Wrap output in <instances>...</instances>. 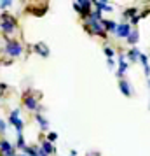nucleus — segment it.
I'll use <instances>...</instances> for the list:
<instances>
[{"mask_svg": "<svg viewBox=\"0 0 150 156\" xmlns=\"http://www.w3.org/2000/svg\"><path fill=\"white\" fill-rule=\"evenodd\" d=\"M37 156H49V154H45V153H44L42 149H40V151H38V153H37Z\"/></svg>", "mask_w": 150, "mask_h": 156, "instance_id": "23", "label": "nucleus"}, {"mask_svg": "<svg viewBox=\"0 0 150 156\" xmlns=\"http://www.w3.org/2000/svg\"><path fill=\"white\" fill-rule=\"evenodd\" d=\"M136 41H138V32L131 30V34H129V42H131V44H136Z\"/></svg>", "mask_w": 150, "mask_h": 156, "instance_id": "13", "label": "nucleus"}, {"mask_svg": "<svg viewBox=\"0 0 150 156\" xmlns=\"http://www.w3.org/2000/svg\"><path fill=\"white\" fill-rule=\"evenodd\" d=\"M91 28H93L96 34H103V30H101V27H100L98 21H91Z\"/></svg>", "mask_w": 150, "mask_h": 156, "instance_id": "12", "label": "nucleus"}, {"mask_svg": "<svg viewBox=\"0 0 150 156\" xmlns=\"http://www.w3.org/2000/svg\"><path fill=\"white\" fill-rule=\"evenodd\" d=\"M25 105L28 107V109H37L35 98H32V97H26V98H25Z\"/></svg>", "mask_w": 150, "mask_h": 156, "instance_id": "9", "label": "nucleus"}, {"mask_svg": "<svg viewBox=\"0 0 150 156\" xmlns=\"http://www.w3.org/2000/svg\"><path fill=\"white\" fill-rule=\"evenodd\" d=\"M0 132H5V123L4 121H0Z\"/></svg>", "mask_w": 150, "mask_h": 156, "instance_id": "22", "label": "nucleus"}, {"mask_svg": "<svg viewBox=\"0 0 150 156\" xmlns=\"http://www.w3.org/2000/svg\"><path fill=\"white\" fill-rule=\"evenodd\" d=\"M0 149H2V153H4V154L12 153V146H11L7 140H2V142H0Z\"/></svg>", "mask_w": 150, "mask_h": 156, "instance_id": "5", "label": "nucleus"}, {"mask_svg": "<svg viewBox=\"0 0 150 156\" xmlns=\"http://www.w3.org/2000/svg\"><path fill=\"white\" fill-rule=\"evenodd\" d=\"M56 137H58L56 133H49V135H47V142H52L54 139H56Z\"/></svg>", "mask_w": 150, "mask_h": 156, "instance_id": "20", "label": "nucleus"}, {"mask_svg": "<svg viewBox=\"0 0 150 156\" xmlns=\"http://www.w3.org/2000/svg\"><path fill=\"white\" fill-rule=\"evenodd\" d=\"M21 44L16 42V41H7V44H5V53L7 55H11V56H19L21 55Z\"/></svg>", "mask_w": 150, "mask_h": 156, "instance_id": "1", "label": "nucleus"}, {"mask_svg": "<svg viewBox=\"0 0 150 156\" xmlns=\"http://www.w3.org/2000/svg\"><path fill=\"white\" fill-rule=\"evenodd\" d=\"M103 25H105V28H107L108 32H115V28H117V25H115L114 21H105Z\"/></svg>", "mask_w": 150, "mask_h": 156, "instance_id": "11", "label": "nucleus"}, {"mask_svg": "<svg viewBox=\"0 0 150 156\" xmlns=\"http://www.w3.org/2000/svg\"><path fill=\"white\" fill-rule=\"evenodd\" d=\"M126 69H128V63L124 62V56H121L119 58V76H122L126 72Z\"/></svg>", "mask_w": 150, "mask_h": 156, "instance_id": "8", "label": "nucleus"}, {"mask_svg": "<svg viewBox=\"0 0 150 156\" xmlns=\"http://www.w3.org/2000/svg\"><path fill=\"white\" fill-rule=\"evenodd\" d=\"M119 88H121V91L124 93L126 97H131V88H129V83H126V81H121Z\"/></svg>", "mask_w": 150, "mask_h": 156, "instance_id": "6", "label": "nucleus"}, {"mask_svg": "<svg viewBox=\"0 0 150 156\" xmlns=\"http://www.w3.org/2000/svg\"><path fill=\"white\" fill-rule=\"evenodd\" d=\"M9 121H11V123L16 126L18 133H21V130H23V121L19 119V111H12V112H11V118H9Z\"/></svg>", "mask_w": 150, "mask_h": 156, "instance_id": "3", "label": "nucleus"}, {"mask_svg": "<svg viewBox=\"0 0 150 156\" xmlns=\"http://www.w3.org/2000/svg\"><path fill=\"white\" fill-rule=\"evenodd\" d=\"M11 4H12L11 0H5V2H0V7H2V9H4V7H9Z\"/></svg>", "mask_w": 150, "mask_h": 156, "instance_id": "19", "label": "nucleus"}, {"mask_svg": "<svg viewBox=\"0 0 150 156\" xmlns=\"http://www.w3.org/2000/svg\"><path fill=\"white\" fill-rule=\"evenodd\" d=\"M2 18H4V21H2V25H0V28L4 30L5 34H11V32H14V28H16L14 20H12V18H9L7 14H4Z\"/></svg>", "mask_w": 150, "mask_h": 156, "instance_id": "2", "label": "nucleus"}, {"mask_svg": "<svg viewBox=\"0 0 150 156\" xmlns=\"http://www.w3.org/2000/svg\"><path fill=\"white\" fill-rule=\"evenodd\" d=\"M115 34H117L119 37H129L131 28H129V25H119V27L115 28Z\"/></svg>", "mask_w": 150, "mask_h": 156, "instance_id": "4", "label": "nucleus"}, {"mask_svg": "<svg viewBox=\"0 0 150 156\" xmlns=\"http://www.w3.org/2000/svg\"><path fill=\"white\" fill-rule=\"evenodd\" d=\"M133 14H135V9H129V11H126L124 16H133Z\"/></svg>", "mask_w": 150, "mask_h": 156, "instance_id": "21", "label": "nucleus"}, {"mask_svg": "<svg viewBox=\"0 0 150 156\" xmlns=\"http://www.w3.org/2000/svg\"><path fill=\"white\" fill-rule=\"evenodd\" d=\"M148 84H150V83H148Z\"/></svg>", "mask_w": 150, "mask_h": 156, "instance_id": "26", "label": "nucleus"}, {"mask_svg": "<svg viewBox=\"0 0 150 156\" xmlns=\"http://www.w3.org/2000/svg\"><path fill=\"white\" fill-rule=\"evenodd\" d=\"M105 55L108 56V60H112V56H114V49H112V48H105Z\"/></svg>", "mask_w": 150, "mask_h": 156, "instance_id": "18", "label": "nucleus"}, {"mask_svg": "<svg viewBox=\"0 0 150 156\" xmlns=\"http://www.w3.org/2000/svg\"><path fill=\"white\" fill-rule=\"evenodd\" d=\"M42 151L45 154H51L52 153V146H51V142H44L42 144Z\"/></svg>", "mask_w": 150, "mask_h": 156, "instance_id": "10", "label": "nucleus"}, {"mask_svg": "<svg viewBox=\"0 0 150 156\" xmlns=\"http://www.w3.org/2000/svg\"><path fill=\"white\" fill-rule=\"evenodd\" d=\"M4 156H16L14 153H9V154H4Z\"/></svg>", "mask_w": 150, "mask_h": 156, "instance_id": "24", "label": "nucleus"}, {"mask_svg": "<svg viewBox=\"0 0 150 156\" xmlns=\"http://www.w3.org/2000/svg\"><path fill=\"white\" fill-rule=\"evenodd\" d=\"M19 156H25V154H19Z\"/></svg>", "mask_w": 150, "mask_h": 156, "instance_id": "25", "label": "nucleus"}, {"mask_svg": "<svg viewBox=\"0 0 150 156\" xmlns=\"http://www.w3.org/2000/svg\"><path fill=\"white\" fill-rule=\"evenodd\" d=\"M37 121H38V123L42 125V126H40V128H44V130L47 128V121L44 119V118H42V116H40V114H37Z\"/></svg>", "mask_w": 150, "mask_h": 156, "instance_id": "15", "label": "nucleus"}, {"mask_svg": "<svg viewBox=\"0 0 150 156\" xmlns=\"http://www.w3.org/2000/svg\"><path fill=\"white\" fill-rule=\"evenodd\" d=\"M94 5H96V7H100V9H103V11H112V7H110V5H107V4H101V2H94Z\"/></svg>", "mask_w": 150, "mask_h": 156, "instance_id": "14", "label": "nucleus"}, {"mask_svg": "<svg viewBox=\"0 0 150 156\" xmlns=\"http://www.w3.org/2000/svg\"><path fill=\"white\" fill-rule=\"evenodd\" d=\"M18 147H25V140H23V135L21 133H18Z\"/></svg>", "mask_w": 150, "mask_h": 156, "instance_id": "17", "label": "nucleus"}, {"mask_svg": "<svg viewBox=\"0 0 150 156\" xmlns=\"http://www.w3.org/2000/svg\"><path fill=\"white\" fill-rule=\"evenodd\" d=\"M129 58H131V60H136V58H140V51H138V49H133L131 53H129Z\"/></svg>", "mask_w": 150, "mask_h": 156, "instance_id": "16", "label": "nucleus"}, {"mask_svg": "<svg viewBox=\"0 0 150 156\" xmlns=\"http://www.w3.org/2000/svg\"><path fill=\"white\" fill-rule=\"evenodd\" d=\"M35 51H37V53H40L42 56H49V49H47V48H45L42 42H38V44L35 46Z\"/></svg>", "mask_w": 150, "mask_h": 156, "instance_id": "7", "label": "nucleus"}]
</instances>
